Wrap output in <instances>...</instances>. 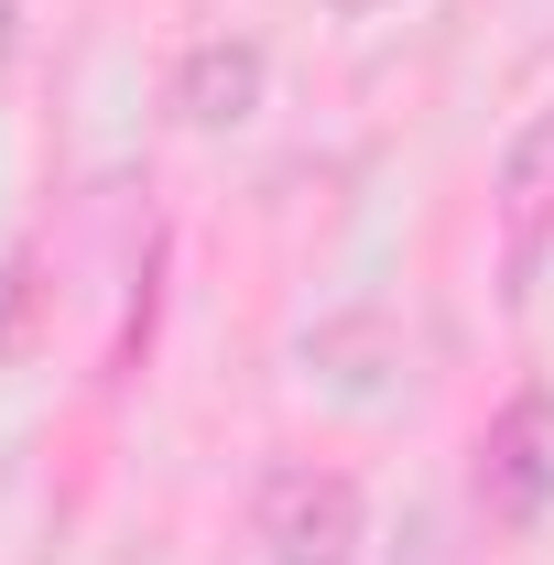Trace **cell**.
Here are the masks:
<instances>
[{
	"label": "cell",
	"instance_id": "6da1fadb",
	"mask_svg": "<svg viewBox=\"0 0 554 565\" xmlns=\"http://www.w3.org/2000/svg\"><path fill=\"white\" fill-rule=\"evenodd\" d=\"M251 544L273 565H348V544H359V479L316 468V457L262 468V490H251Z\"/></svg>",
	"mask_w": 554,
	"mask_h": 565
},
{
	"label": "cell",
	"instance_id": "7a4b0ae2",
	"mask_svg": "<svg viewBox=\"0 0 554 565\" xmlns=\"http://www.w3.org/2000/svg\"><path fill=\"white\" fill-rule=\"evenodd\" d=\"M479 500L500 511V522H533L554 500V392L544 381H522L500 414H489L479 435Z\"/></svg>",
	"mask_w": 554,
	"mask_h": 565
},
{
	"label": "cell",
	"instance_id": "3957f363",
	"mask_svg": "<svg viewBox=\"0 0 554 565\" xmlns=\"http://www.w3.org/2000/svg\"><path fill=\"white\" fill-rule=\"evenodd\" d=\"M262 98H273V55L251 33H207L174 55V120L185 131H239V120H262Z\"/></svg>",
	"mask_w": 554,
	"mask_h": 565
},
{
	"label": "cell",
	"instance_id": "277c9868",
	"mask_svg": "<svg viewBox=\"0 0 554 565\" xmlns=\"http://www.w3.org/2000/svg\"><path fill=\"white\" fill-rule=\"evenodd\" d=\"M500 217H511L522 239L554 217V98L522 120V131H511V152H500Z\"/></svg>",
	"mask_w": 554,
	"mask_h": 565
},
{
	"label": "cell",
	"instance_id": "5b68a950",
	"mask_svg": "<svg viewBox=\"0 0 554 565\" xmlns=\"http://www.w3.org/2000/svg\"><path fill=\"white\" fill-rule=\"evenodd\" d=\"M11 316H22V262L0 273V338H11Z\"/></svg>",
	"mask_w": 554,
	"mask_h": 565
},
{
	"label": "cell",
	"instance_id": "8992f818",
	"mask_svg": "<svg viewBox=\"0 0 554 565\" xmlns=\"http://www.w3.org/2000/svg\"><path fill=\"white\" fill-rule=\"evenodd\" d=\"M327 11H348V22H359V11H381V0H327Z\"/></svg>",
	"mask_w": 554,
	"mask_h": 565
}]
</instances>
